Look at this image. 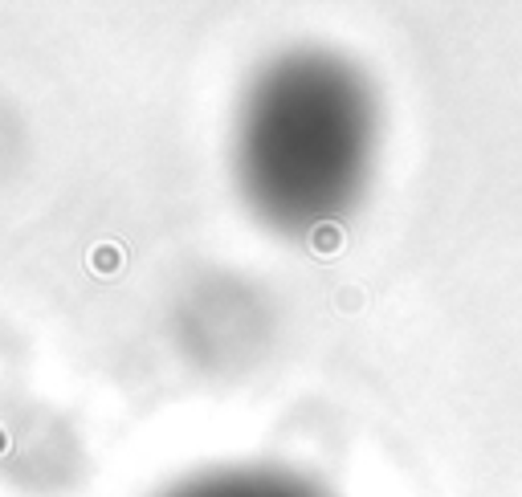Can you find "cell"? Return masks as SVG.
Returning <instances> with one entry per match:
<instances>
[{
    "label": "cell",
    "mask_w": 522,
    "mask_h": 497,
    "mask_svg": "<svg viewBox=\"0 0 522 497\" xmlns=\"http://www.w3.org/2000/svg\"><path fill=\"white\" fill-rule=\"evenodd\" d=\"M168 497H323L310 485L294 477H282V473H208V477H196L188 485L172 489Z\"/></svg>",
    "instance_id": "obj_2"
},
{
    "label": "cell",
    "mask_w": 522,
    "mask_h": 497,
    "mask_svg": "<svg viewBox=\"0 0 522 497\" xmlns=\"http://www.w3.org/2000/svg\"><path fill=\"white\" fill-rule=\"evenodd\" d=\"M376 98L339 57L294 54L249 90L237 179L261 221L314 232L351 213L372 176Z\"/></svg>",
    "instance_id": "obj_1"
}]
</instances>
